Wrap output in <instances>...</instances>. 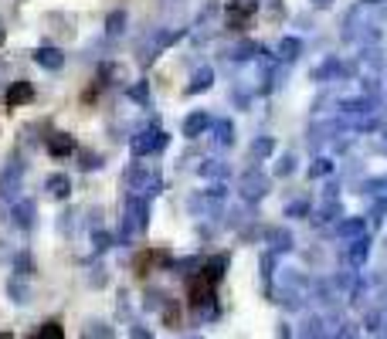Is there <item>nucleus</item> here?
<instances>
[{
	"label": "nucleus",
	"instance_id": "f257e3e1",
	"mask_svg": "<svg viewBox=\"0 0 387 339\" xmlns=\"http://www.w3.org/2000/svg\"><path fill=\"white\" fill-rule=\"evenodd\" d=\"M31 85L27 82H21V85H14L10 92H7V105H21V102H31Z\"/></svg>",
	"mask_w": 387,
	"mask_h": 339
},
{
	"label": "nucleus",
	"instance_id": "f03ea898",
	"mask_svg": "<svg viewBox=\"0 0 387 339\" xmlns=\"http://www.w3.org/2000/svg\"><path fill=\"white\" fill-rule=\"evenodd\" d=\"M38 339H62V326H58V323H48V326L38 333Z\"/></svg>",
	"mask_w": 387,
	"mask_h": 339
},
{
	"label": "nucleus",
	"instance_id": "7ed1b4c3",
	"mask_svg": "<svg viewBox=\"0 0 387 339\" xmlns=\"http://www.w3.org/2000/svg\"><path fill=\"white\" fill-rule=\"evenodd\" d=\"M72 150V139H51V153H65Z\"/></svg>",
	"mask_w": 387,
	"mask_h": 339
},
{
	"label": "nucleus",
	"instance_id": "20e7f679",
	"mask_svg": "<svg viewBox=\"0 0 387 339\" xmlns=\"http://www.w3.org/2000/svg\"><path fill=\"white\" fill-rule=\"evenodd\" d=\"M38 62H41V65H44V62H48V65H58L55 51H41V55H38Z\"/></svg>",
	"mask_w": 387,
	"mask_h": 339
},
{
	"label": "nucleus",
	"instance_id": "39448f33",
	"mask_svg": "<svg viewBox=\"0 0 387 339\" xmlns=\"http://www.w3.org/2000/svg\"><path fill=\"white\" fill-rule=\"evenodd\" d=\"M0 339H10V333H0Z\"/></svg>",
	"mask_w": 387,
	"mask_h": 339
}]
</instances>
